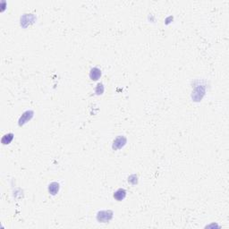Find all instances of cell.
<instances>
[{"instance_id":"1","label":"cell","mask_w":229,"mask_h":229,"mask_svg":"<svg viewBox=\"0 0 229 229\" xmlns=\"http://www.w3.org/2000/svg\"><path fill=\"white\" fill-rule=\"evenodd\" d=\"M114 196H115V198L116 199V200H123V199L124 198V196H125V191L120 189V190H118L116 192H115Z\"/></svg>"},{"instance_id":"4","label":"cell","mask_w":229,"mask_h":229,"mask_svg":"<svg viewBox=\"0 0 229 229\" xmlns=\"http://www.w3.org/2000/svg\"><path fill=\"white\" fill-rule=\"evenodd\" d=\"M7 137H8V135L6 134L4 136L3 139H2V142H3L4 144H7V143H9L10 141H12V139H13V134H10L9 138H7Z\"/></svg>"},{"instance_id":"2","label":"cell","mask_w":229,"mask_h":229,"mask_svg":"<svg viewBox=\"0 0 229 229\" xmlns=\"http://www.w3.org/2000/svg\"><path fill=\"white\" fill-rule=\"evenodd\" d=\"M100 74H101L100 71H99L98 68H94V69H92V70H91V78L92 80H97L99 76H100Z\"/></svg>"},{"instance_id":"3","label":"cell","mask_w":229,"mask_h":229,"mask_svg":"<svg viewBox=\"0 0 229 229\" xmlns=\"http://www.w3.org/2000/svg\"><path fill=\"white\" fill-rule=\"evenodd\" d=\"M108 214V213H107V211H105V212H100L99 214V219H101V218H104L105 219H104V221H107V220H109V218H111V216H107V215Z\"/></svg>"}]
</instances>
